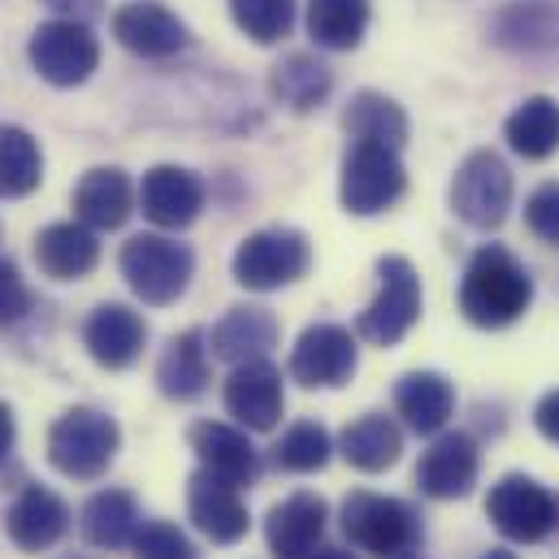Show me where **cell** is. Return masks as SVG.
I'll return each mask as SVG.
<instances>
[{
    "mask_svg": "<svg viewBox=\"0 0 559 559\" xmlns=\"http://www.w3.org/2000/svg\"><path fill=\"white\" fill-rule=\"evenodd\" d=\"M534 304L530 270L499 243H486L473 252L464 282H460V312L477 330H503L516 325Z\"/></svg>",
    "mask_w": 559,
    "mask_h": 559,
    "instance_id": "1",
    "label": "cell"
},
{
    "mask_svg": "<svg viewBox=\"0 0 559 559\" xmlns=\"http://www.w3.org/2000/svg\"><path fill=\"white\" fill-rule=\"evenodd\" d=\"M338 525H343V538H347L356 551L382 556V559L417 556L420 538H425L413 503L391 499V495H373V490H352V495L343 499Z\"/></svg>",
    "mask_w": 559,
    "mask_h": 559,
    "instance_id": "2",
    "label": "cell"
},
{
    "mask_svg": "<svg viewBox=\"0 0 559 559\" xmlns=\"http://www.w3.org/2000/svg\"><path fill=\"white\" fill-rule=\"evenodd\" d=\"M122 447V425L100 408H70L48 429V464L70 481H96L109 473Z\"/></svg>",
    "mask_w": 559,
    "mask_h": 559,
    "instance_id": "3",
    "label": "cell"
},
{
    "mask_svg": "<svg viewBox=\"0 0 559 559\" xmlns=\"http://www.w3.org/2000/svg\"><path fill=\"white\" fill-rule=\"evenodd\" d=\"M118 270L147 308L178 304L195 278V252L169 235H135L122 243Z\"/></svg>",
    "mask_w": 559,
    "mask_h": 559,
    "instance_id": "4",
    "label": "cell"
},
{
    "mask_svg": "<svg viewBox=\"0 0 559 559\" xmlns=\"http://www.w3.org/2000/svg\"><path fill=\"white\" fill-rule=\"evenodd\" d=\"M408 191V169L395 147L382 143H352L343 156V178H338V200L352 217H378L395 209Z\"/></svg>",
    "mask_w": 559,
    "mask_h": 559,
    "instance_id": "5",
    "label": "cell"
},
{
    "mask_svg": "<svg viewBox=\"0 0 559 559\" xmlns=\"http://www.w3.org/2000/svg\"><path fill=\"white\" fill-rule=\"evenodd\" d=\"M420 321V274L408 257H382L378 261V295L356 317V338L373 347H395L408 338Z\"/></svg>",
    "mask_w": 559,
    "mask_h": 559,
    "instance_id": "6",
    "label": "cell"
},
{
    "mask_svg": "<svg viewBox=\"0 0 559 559\" xmlns=\"http://www.w3.org/2000/svg\"><path fill=\"white\" fill-rule=\"evenodd\" d=\"M308 265H312V243H308L304 230H295V226H265V230L248 235L235 248L230 274L248 290H278V286H290V282L304 278Z\"/></svg>",
    "mask_w": 559,
    "mask_h": 559,
    "instance_id": "7",
    "label": "cell"
},
{
    "mask_svg": "<svg viewBox=\"0 0 559 559\" xmlns=\"http://www.w3.org/2000/svg\"><path fill=\"white\" fill-rule=\"evenodd\" d=\"M486 516L508 543H547L559 530V499L534 477L508 473L486 495Z\"/></svg>",
    "mask_w": 559,
    "mask_h": 559,
    "instance_id": "8",
    "label": "cell"
},
{
    "mask_svg": "<svg viewBox=\"0 0 559 559\" xmlns=\"http://www.w3.org/2000/svg\"><path fill=\"white\" fill-rule=\"evenodd\" d=\"M512 209V174L499 152L477 147L451 178V213L473 230H499Z\"/></svg>",
    "mask_w": 559,
    "mask_h": 559,
    "instance_id": "9",
    "label": "cell"
},
{
    "mask_svg": "<svg viewBox=\"0 0 559 559\" xmlns=\"http://www.w3.org/2000/svg\"><path fill=\"white\" fill-rule=\"evenodd\" d=\"M356 330L334 325V321H317L308 325L295 347H290V382L308 386V391H334L347 386L356 365H360V347H356Z\"/></svg>",
    "mask_w": 559,
    "mask_h": 559,
    "instance_id": "10",
    "label": "cell"
},
{
    "mask_svg": "<svg viewBox=\"0 0 559 559\" xmlns=\"http://www.w3.org/2000/svg\"><path fill=\"white\" fill-rule=\"evenodd\" d=\"M26 52H31L35 74L52 87H79L100 66V39L92 35L87 22H70V17L35 26Z\"/></svg>",
    "mask_w": 559,
    "mask_h": 559,
    "instance_id": "11",
    "label": "cell"
},
{
    "mask_svg": "<svg viewBox=\"0 0 559 559\" xmlns=\"http://www.w3.org/2000/svg\"><path fill=\"white\" fill-rule=\"evenodd\" d=\"M187 512H191V525L209 543H217V547H235L252 530V516H248V503H243L239 486L213 477L209 468L191 473V481H187Z\"/></svg>",
    "mask_w": 559,
    "mask_h": 559,
    "instance_id": "12",
    "label": "cell"
},
{
    "mask_svg": "<svg viewBox=\"0 0 559 559\" xmlns=\"http://www.w3.org/2000/svg\"><path fill=\"white\" fill-rule=\"evenodd\" d=\"M222 400H226V413L239 420L243 429H257V433L278 429L282 413H286L282 369L270 365V360L235 365L230 378H226V386H222Z\"/></svg>",
    "mask_w": 559,
    "mask_h": 559,
    "instance_id": "13",
    "label": "cell"
},
{
    "mask_svg": "<svg viewBox=\"0 0 559 559\" xmlns=\"http://www.w3.org/2000/svg\"><path fill=\"white\" fill-rule=\"evenodd\" d=\"M325 525H330V503L312 490H295L265 516V543L274 559H312L325 547Z\"/></svg>",
    "mask_w": 559,
    "mask_h": 559,
    "instance_id": "14",
    "label": "cell"
},
{
    "mask_svg": "<svg viewBox=\"0 0 559 559\" xmlns=\"http://www.w3.org/2000/svg\"><path fill=\"white\" fill-rule=\"evenodd\" d=\"M477 473H481V451L468 433H438L425 451H420L417 464V486L425 499H464L473 486H477Z\"/></svg>",
    "mask_w": 559,
    "mask_h": 559,
    "instance_id": "15",
    "label": "cell"
},
{
    "mask_svg": "<svg viewBox=\"0 0 559 559\" xmlns=\"http://www.w3.org/2000/svg\"><path fill=\"white\" fill-rule=\"evenodd\" d=\"M187 442H191L200 468H209L213 477H222V481H230L239 490L243 486H257V477H261V451L252 447V438H248L243 425L200 420V425H191Z\"/></svg>",
    "mask_w": 559,
    "mask_h": 559,
    "instance_id": "16",
    "label": "cell"
},
{
    "mask_svg": "<svg viewBox=\"0 0 559 559\" xmlns=\"http://www.w3.org/2000/svg\"><path fill=\"white\" fill-rule=\"evenodd\" d=\"M70 530V508L61 495H52L48 486H22L17 499L4 512V534L17 551L26 556H44L52 551Z\"/></svg>",
    "mask_w": 559,
    "mask_h": 559,
    "instance_id": "17",
    "label": "cell"
},
{
    "mask_svg": "<svg viewBox=\"0 0 559 559\" xmlns=\"http://www.w3.org/2000/svg\"><path fill=\"white\" fill-rule=\"evenodd\" d=\"M140 209L160 230H187L204 209V182L182 165H156L143 174Z\"/></svg>",
    "mask_w": 559,
    "mask_h": 559,
    "instance_id": "18",
    "label": "cell"
},
{
    "mask_svg": "<svg viewBox=\"0 0 559 559\" xmlns=\"http://www.w3.org/2000/svg\"><path fill=\"white\" fill-rule=\"evenodd\" d=\"M147 321L131 304H100L83 325V347L100 369H131L143 356Z\"/></svg>",
    "mask_w": 559,
    "mask_h": 559,
    "instance_id": "19",
    "label": "cell"
},
{
    "mask_svg": "<svg viewBox=\"0 0 559 559\" xmlns=\"http://www.w3.org/2000/svg\"><path fill=\"white\" fill-rule=\"evenodd\" d=\"M278 317L261 304H235L209 334V352L213 360L226 365H248V360H265L278 347Z\"/></svg>",
    "mask_w": 559,
    "mask_h": 559,
    "instance_id": "20",
    "label": "cell"
},
{
    "mask_svg": "<svg viewBox=\"0 0 559 559\" xmlns=\"http://www.w3.org/2000/svg\"><path fill=\"white\" fill-rule=\"evenodd\" d=\"M114 35L122 48H131L135 57H174L187 48V26L174 9L156 4V0H131L114 13Z\"/></svg>",
    "mask_w": 559,
    "mask_h": 559,
    "instance_id": "21",
    "label": "cell"
},
{
    "mask_svg": "<svg viewBox=\"0 0 559 559\" xmlns=\"http://www.w3.org/2000/svg\"><path fill=\"white\" fill-rule=\"evenodd\" d=\"M35 265L52 282H79L100 265V239L83 222H52L35 235Z\"/></svg>",
    "mask_w": 559,
    "mask_h": 559,
    "instance_id": "22",
    "label": "cell"
},
{
    "mask_svg": "<svg viewBox=\"0 0 559 559\" xmlns=\"http://www.w3.org/2000/svg\"><path fill=\"white\" fill-rule=\"evenodd\" d=\"M490 39L508 52L547 57L559 52V0H516L495 13Z\"/></svg>",
    "mask_w": 559,
    "mask_h": 559,
    "instance_id": "23",
    "label": "cell"
},
{
    "mask_svg": "<svg viewBox=\"0 0 559 559\" xmlns=\"http://www.w3.org/2000/svg\"><path fill=\"white\" fill-rule=\"evenodd\" d=\"M135 200L140 195H135V187H131V178L122 169L96 165L74 187V217L83 226H92V230H118L135 213Z\"/></svg>",
    "mask_w": 559,
    "mask_h": 559,
    "instance_id": "24",
    "label": "cell"
},
{
    "mask_svg": "<svg viewBox=\"0 0 559 559\" xmlns=\"http://www.w3.org/2000/svg\"><path fill=\"white\" fill-rule=\"evenodd\" d=\"M209 338L200 330H182L165 343L160 360H156V386L165 400L191 404L209 391Z\"/></svg>",
    "mask_w": 559,
    "mask_h": 559,
    "instance_id": "25",
    "label": "cell"
},
{
    "mask_svg": "<svg viewBox=\"0 0 559 559\" xmlns=\"http://www.w3.org/2000/svg\"><path fill=\"white\" fill-rule=\"evenodd\" d=\"M395 413L417 433H442L451 413H455V386L433 369L404 373L395 386Z\"/></svg>",
    "mask_w": 559,
    "mask_h": 559,
    "instance_id": "26",
    "label": "cell"
},
{
    "mask_svg": "<svg viewBox=\"0 0 559 559\" xmlns=\"http://www.w3.org/2000/svg\"><path fill=\"white\" fill-rule=\"evenodd\" d=\"M338 455L360 473H386L404 455V433L391 417L365 413L338 433Z\"/></svg>",
    "mask_w": 559,
    "mask_h": 559,
    "instance_id": "27",
    "label": "cell"
},
{
    "mask_svg": "<svg viewBox=\"0 0 559 559\" xmlns=\"http://www.w3.org/2000/svg\"><path fill=\"white\" fill-rule=\"evenodd\" d=\"M140 525V503L131 490H100L83 503V516H79L83 538L100 551H127Z\"/></svg>",
    "mask_w": 559,
    "mask_h": 559,
    "instance_id": "28",
    "label": "cell"
},
{
    "mask_svg": "<svg viewBox=\"0 0 559 559\" xmlns=\"http://www.w3.org/2000/svg\"><path fill=\"white\" fill-rule=\"evenodd\" d=\"M343 127L352 143H382L395 152L408 143V114L382 92H356L343 114Z\"/></svg>",
    "mask_w": 559,
    "mask_h": 559,
    "instance_id": "29",
    "label": "cell"
},
{
    "mask_svg": "<svg viewBox=\"0 0 559 559\" xmlns=\"http://www.w3.org/2000/svg\"><path fill=\"white\" fill-rule=\"evenodd\" d=\"M304 22L317 48L352 52L369 31V0H308Z\"/></svg>",
    "mask_w": 559,
    "mask_h": 559,
    "instance_id": "30",
    "label": "cell"
},
{
    "mask_svg": "<svg viewBox=\"0 0 559 559\" xmlns=\"http://www.w3.org/2000/svg\"><path fill=\"white\" fill-rule=\"evenodd\" d=\"M503 135L512 143V152H521L525 160H547L559 152V100L551 96H530L525 105H516V114L503 122Z\"/></svg>",
    "mask_w": 559,
    "mask_h": 559,
    "instance_id": "31",
    "label": "cell"
},
{
    "mask_svg": "<svg viewBox=\"0 0 559 559\" xmlns=\"http://www.w3.org/2000/svg\"><path fill=\"white\" fill-rule=\"evenodd\" d=\"M270 87H274V96H278L286 109H295V114H308V109H317L325 96H330V87H334V74H330V66L321 61V57H308V52H290L286 61L274 66V79H270Z\"/></svg>",
    "mask_w": 559,
    "mask_h": 559,
    "instance_id": "32",
    "label": "cell"
},
{
    "mask_svg": "<svg viewBox=\"0 0 559 559\" xmlns=\"http://www.w3.org/2000/svg\"><path fill=\"white\" fill-rule=\"evenodd\" d=\"M44 182L39 140L22 127H0V200H22Z\"/></svg>",
    "mask_w": 559,
    "mask_h": 559,
    "instance_id": "33",
    "label": "cell"
},
{
    "mask_svg": "<svg viewBox=\"0 0 559 559\" xmlns=\"http://www.w3.org/2000/svg\"><path fill=\"white\" fill-rule=\"evenodd\" d=\"M334 451L338 447H334V438H330V429L321 420H295L274 442L270 460H274L278 473H321Z\"/></svg>",
    "mask_w": 559,
    "mask_h": 559,
    "instance_id": "34",
    "label": "cell"
},
{
    "mask_svg": "<svg viewBox=\"0 0 559 559\" xmlns=\"http://www.w3.org/2000/svg\"><path fill=\"white\" fill-rule=\"evenodd\" d=\"M235 26L257 44H274L295 22V0H230Z\"/></svg>",
    "mask_w": 559,
    "mask_h": 559,
    "instance_id": "35",
    "label": "cell"
},
{
    "mask_svg": "<svg viewBox=\"0 0 559 559\" xmlns=\"http://www.w3.org/2000/svg\"><path fill=\"white\" fill-rule=\"evenodd\" d=\"M135 559H200L195 543L174 525V521H143L131 543Z\"/></svg>",
    "mask_w": 559,
    "mask_h": 559,
    "instance_id": "36",
    "label": "cell"
},
{
    "mask_svg": "<svg viewBox=\"0 0 559 559\" xmlns=\"http://www.w3.org/2000/svg\"><path fill=\"white\" fill-rule=\"evenodd\" d=\"M525 226H530L547 248H559V182H543V187L525 200Z\"/></svg>",
    "mask_w": 559,
    "mask_h": 559,
    "instance_id": "37",
    "label": "cell"
},
{
    "mask_svg": "<svg viewBox=\"0 0 559 559\" xmlns=\"http://www.w3.org/2000/svg\"><path fill=\"white\" fill-rule=\"evenodd\" d=\"M26 312H31V290H26V282H22L13 261H0V330L13 325V321H22Z\"/></svg>",
    "mask_w": 559,
    "mask_h": 559,
    "instance_id": "38",
    "label": "cell"
},
{
    "mask_svg": "<svg viewBox=\"0 0 559 559\" xmlns=\"http://www.w3.org/2000/svg\"><path fill=\"white\" fill-rule=\"evenodd\" d=\"M534 425H538V433H543L547 442H556L559 447V391H547V395L538 400V408H534Z\"/></svg>",
    "mask_w": 559,
    "mask_h": 559,
    "instance_id": "39",
    "label": "cell"
},
{
    "mask_svg": "<svg viewBox=\"0 0 559 559\" xmlns=\"http://www.w3.org/2000/svg\"><path fill=\"white\" fill-rule=\"evenodd\" d=\"M52 13H61V17H70V22H92V17H100L105 13V0H44Z\"/></svg>",
    "mask_w": 559,
    "mask_h": 559,
    "instance_id": "40",
    "label": "cell"
},
{
    "mask_svg": "<svg viewBox=\"0 0 559 559\" xmlns=\"http://www.w3.org/2000/svg\"><path fill=\"white\" fill-rule=\"evenodd\" d=\"M13 438H17V420H13V408L0 404V460L13 451Z\"/></svg>",
    "mask_w": 559,
    "mask_h": 559,
    "instance_id": "41",
    "label": "cell"
},
{
    "mask_svg": "<svg viewBox=\"0 0 559 559\" xmlns=\"http://www.w3.org/2000/svg\"><path fill=\"white\" fill-rule=\"evenodd\" d=\"M312 559H360V556H352V551H343V547H321Z\"/></svg>",
    "mask_w": 559,
    "mask_h": 559,
    "instance_id": "42",
    "label": "cell"
},
{
    "mask_svg": "<svg viewBox=\"0 0 559 559\" xmlns=\"http://www.w3.org/2000/svg\"><path fill=\"white\" fill-rule=\"evenodd\" d=\"M481 559H516V556H512V551H503V547H499V551H486V556H481Z\"/></svg>",
    "mask_w": 559,
    "mask_h": 559,
    "instance_id": "43",
    "label": "cell"
},
{
    "mask_svg": "<svg viewBox=\"0 0 559 559\" xmlns=\"http://www.w3.org/2000/svg\"><path fill=\"white\" fill-rule=\"evenodd\" d=\"M66 559H87V556H66Z\"/></svg>",
    "mask_w": 559,
    "mask_h": 559,
    "instance_id": "44",
    "label": "cell"
},
{
    "mask_svg": "<svg viewBox=\"0 0 559 559\" xmlns=\"http://www.w3.org/2000/svg\"><path fill=\"white\" fill-rule=\"evenodd\" d=\"M404 559H420V556H404Z\"/></svg>",
    "mask_w": 559,
    "mask_h": 559,
    "instance_id": "45",
    "label": "cell"
}]
</instances>
